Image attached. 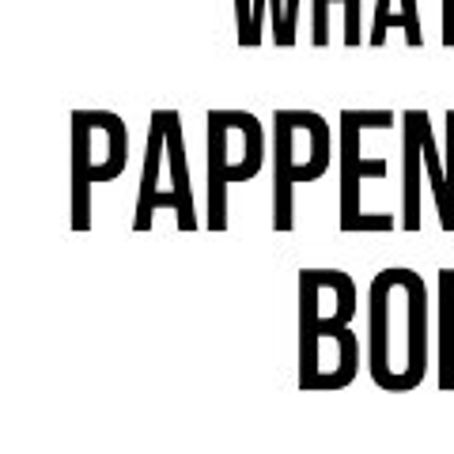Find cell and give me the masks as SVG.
<instances>
[{"label":"cell","instance_id":"9a60e30c","mask_svg":"<svg viewBox=\"0 0 454 454\" xmlns=\"http://www.w3.org/2000/svg\"><path fill=\"white\" fill-rule=\"evenodd\" d=\"M443 31H439V38H443V46L454 50V0H443Z\"/></svg>","mask_w":454,"mask_h":454},{"label":"cell","instance_id":"52a82bcc","mask_svg":"<svg viewBox=\"0 0 454 454\" xmlns=\"http://www.w3.org/2000/svg\"><path fill=\"white\" fill-rule=\"evenodd\" d=\"M170 178V190L178 197V227L197 231V208H193V182H190V160H186V133H182L178 110H155L148 121V145H145V170H140L137 190V212L133 231H148V208L160 193V178Z\"/></svg>","mask_w":454,"mask_h":454},{"label":"cell","instance_id":"5bb4252c","mask_svg":"<svg viewBox=\"0 0 454 454\" xmlns=\"http://www.w3.org/2000/svg\"><path fill=\"white\" fill-rule=\"evenodd\" d=\"M295 31H300V0H284V50L295 46Z\"/></svg>","mask_w":454,"mask_h":454},{"label":"cell","instance_id":"ba28073f","mask_svg":"<svg viewBox=\"0 0 454 454\" xmlns=\"http://www.w3.org/2000/svg\"><path fill=\"white\" fill-rule=\"evenodd\" d=\"M428 114L405 110L402 114V231L424 227V129Z\"/></svg>","mask_w":454,"mask_h":454},{"label":"cell","instance_id":"30bf717a","mask_svg":"<svg viewBox=\"0 0 454 454\" xmlns=\"http://www.w3.org/2000/svg\"><path fill=\"white\" fill-rule=\"evenodd\" d=\"M390 31H405L409 46H424V23L417 0H375V23L367 35V46H382Z\"/></svg>","mask_w":454,"mask_h":454},{"label":"cell","instance_id":"5b68a950","mask_svg":"<svg viewBox=\"0 0 454 454\" xmlns=\"http://www.w3.org/2000/svg\"><path fill=\"white\" fill-rule=\"evenodd\" d=\"M390 114V106L340 110V231H394V227H402V216H394V212L367 208L364 193L367 182L390 178L387 155H364V137Z\"/></svg>","mask_w":454,"mask_h":454},{"label":"cell","instance_id":"6da1fadb","mask_svg":"<svg viewBox=\"0 0 454 454\" xmlns=\"http://www.w3.org/2000/svg\"><path fill=\"white\" fill-rule=\"evenodd\" d=\"M428 372V288L417 269L390 265L367 284V375L379 390L409 394Z\"/></svg>","mask_w":454,"mask_h":454},{"label":"cell","instance_id":"7c38bea8","mask_svg":"<svg viewBox=\"0 0 454 454\" xmlns=\"http://www.w3.org/2000/svg\"><path fill=\"white\" fill-rule=\"evenodd\" d=\"M447 121V152H443V175H447V197H450V216H454V110L443 114Z\"/></svg>","mask_w":454,"mask_h":454},{"label":"cell","instance_id":"8fae6325","mask_svg":"<svg viewBox=\"0 0 454 454\" xmlns=\"http://www.w3.org/2000/svg\"><path fill=\"white\" fill-rule=\"evenodd\" d=\"M345 8V46H364V0H310V42L330 46V8Z\"/></svg>","mask_w":454,"mask_h":454},{"label":"cell","instance_id":"3957f363","mask_svg":"<svg viewBox=\"0 0 454 454\" xmlns=\"http://www.w3.org/2000/svg\"><path fill=\"white\" fill-rule=\"evenodd\" d=\"M333 163L330 121L318 110L280 106L273 114V231H292L295 186L318 182Z\"/></svg>","mask_w":454,"mask_h":454},{"label":"cell","instance_id":"277c9868","mask_svg":"<svg viewBox=\"0 0 454 454\" xmlns=\"http://www.w3.org/2000/svg\"><path fill=\"white\" fill-rule=\"evenodd\" d=\"M208 231H227V190L258 178L265 163V129L250 110H208Z\"/></svg>","mask_w":454,"mask_h":454},{"label":"cell","instance_id":"8992f818","mask_svg":"<svg viewBox=\"0 0 454 454\" xmlns=\"http://www.w3.org/2000/svg\"><path fill=\"white\" fill-rule=\"evenodd\" d=\"M129 125L114 110H73V231H91V190L121 178Z\"/></svg>","mask_w":454,"mask_h":454},{"label":"cell","instance_id":"9c48e42d","mask_svg":"<svg viewBox=\"0 0 454 454\" xmlns=\"http://www.w3.org/2000/svg\"><path fill=\"white\" fill-rule=\"evenodd\" d=\"M435 382L454 390V269L435 277Z\"/></svg>","mask_w":454,"mask_h":454},{"label":"cell","instance_id":"4fadbf2b","mask_svg":"<svg viewBox=\"0 0 454 454\" xmlns=\"http://www.w3.org/2000/svg\"><path fill=\"white\" fill-rule=\"evenodd\" d=\"M250 31H254V0H235V35L243 50H250Z\"/></svg>","mask_w":454,"mask_h":454},{"label":"cell","instance_id":"7a4b0ae2","mask_svg":"<svg viewBox=\"0 0 454 454\" xmlns=\"http://www.w3.org/2000/svg\"><path fill=\"white\" fill-rule=\"evenodd\" d=\"M360 295L340 269H300V390H345L360 375Z\"/></svg>","mask_w":454,"mask_h":454}]
</instances>
